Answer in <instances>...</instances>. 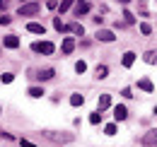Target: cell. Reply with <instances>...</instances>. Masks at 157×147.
<instances>
[{
	"mask_svg": "<svg viewBox=\"0 0 157 147\" xmlns=\"http://www.w3.org/2000/svg\"><path fill=\"white\" fill-rule=\"evenodd\" d=\"M32 51H34V53H44V55H51L53 51H56V46H53L51 41H34V43H32Z\"/></svg>",
	"mask_w": 157,
	"mask_h": 147,
	"instance_id": "6da1fadb",
	"label": "cell"
},
{
	"mask_svg": "<svg viewBox=\"0 0 157 147\" xmlns=\"http://www.w3.org/2000/svg\"><path fill=\"white\" fill-rule=\"evenodd\" d=\"M39 12V5L36 2H29V5H20V17H32Z\"/></svg>",
	"mask_w": 157,
	"mask_h": 147,
	"instance_id": "7a4b0ae2",
	"label": "cell"
},
{
	"mask_svg": "<svg viewBox=\"0 0 157 147\" xmlns=\"http://www.w3.org/2000/svg\"><path fill=\"white\" fill-rule=\"evenodd\" d=\"M155 142H157V128L150 130L147 135H143V138H140V145H145V147H152Z\"/></svg>",
	"mask_w": 157,
	"mask_h": 147,
	"instance_id": "3957f363",
	"label": "cell"
},
{
	"mask_svg": "<svg viewBox=\"0 0 157 147\" xmlns=\"http://www.w3.org/2000/svg\"><path fill=\"white\" fill-rule=\"evenodd\" d=\"M27 32H32V34H41V36H44L46 27H44V24H39V22H29V24H27Z\"/></svg>",
	"mask_w": 157,
	"mask_h": 147,
	"instance_id": "277c9868",
	"label": "cell"
},
{
	"mask_svg": "<svg viewBox=\"0 0 157 147\" xmlns=\"http://www.w3.org/2000/svg\"><path fill=\"white\" fill-rule=\"evenodd\" d=\"M87 12H90V2H87V0H80L78 5H75V15L82 17V15H87Z\"/></svg>",
	"mask_w": 157,
	"mask_h": 147,
	"instance_id": "5b68a950",
	"label": "cell"
},
{
	"mask_svg": "<svg viewBox=\"0 0 157 147\" xmlns=\"http://www.w3.org/2000/svg\"><path fill=\"white\" fill-rule=\"evenodd\" d=\"M138 89H143V92H152V89H155V85H152L147 77H143V80H138Z\"/></svg>",
	"mask_w": 157,
	"mask_h": 147,
	"instance_id": "8992f818",
	"label": "cell"
},
{
	"mask_svg": "<svg viewBox=\"0 0 157 147\" xmlns=\"http://www.w3.org/2000/svg\"><path fill=\"white\" fill-rule=\"evenodd\" d=\"M63 53H73V48H75V39L73 36H68V39H63Z\"/></svg>",
	"mask_w": 157,
	"mask_h": 147,
	"instance_id": "52a82bcc",
	"label": "cell"
},
{
	"mask_svg": "<svg viewBox=\"0 0 157 147\" xmlns=\"http://www.w3.org/2000/svg\"><path fill=\"white\" fill-rule=\"evenodd\" d=\"M97 39H99V41H106V43H109V41H114L116 36H114L109 29H99V32H97Z\"/></svg>",
	"mask_w": 157,
	"mask_h": 147,
	"instance_id": "ba28073f",
	"label": "cell"
},
{
	"mask_svg": "<svg viewBox=\"0 0 157 147\" xmlns=\"http://www.w3.org/2000/svg\"><path fill=\"white\" fill-rule=\"evenodd\" d=\"M114 118H116V121H126V118H128V109H126V106H116V109H114Z\"/></svg>",
	"mask_w": 157,
	"mask_h": 147,
	"instance_id": "9c48e42d",
	"label": "cell"
},
{
	"mask_svg": "<svg viewBox=\"0 0 157 147\" xmlns=\"http://www.w3.org/2000/svg\"><path fill=\"white\" fill-rule=\"evenodd\" d=\"M97 106H99L97 111L109 109V106H111V96H109V94H101V96H99V104H97Z\"/></svg>",
	"mask_w": 157,
	"mask_h": 147,
	"instance_id": "30bf717a",
	"label": "cell"
},
{
	"mask_svg": "<svg viewBox=\"0 0 157 147\" xmlns=\"http://www.w3.org/2000/svg\"><path fill=\"white\" fill-rule=\"evenodd\" d=\"M2 43H5V48H17V46H20V39L15 36V34H10V36H5Z\"/></svg>",
	"mask_w": 157,
	"mask_h": 147,
	"instance_id": "8fae6325",
	"label": "cell"
},
{
	"mask_svg": "<svg viewBox=\"0 0 157 147\" xmlns=\"http://www.w3.org/2000/svg\"><path fill=\"white\" fill-rule=\"evenodd\" d=\"M121 63H123V68H131V65L136 63V53H133V51L123 53V60H121Z\"/></svg>",
	"mask_w": 157,
	"mask_h": 147,
	"instance_id": "7c38bea8",
	"label": "cell"
},
{
	"mask_svg": "<svg viewBox=\"0 0 157 147\" xmlns=\"http://www.w3.org/2000/svg\"><path fill=\"white\" fill-rule=\"evenodd\" d=\"M65 32H73V34H80V36H82V32H85V29H82V24H80V22H73V24H68V27H65Z\"/></svg>",
	"mask_w": 157,
	"mask_h": 147,
	"instance_id": "4fadbf2b",
	"label": "cell"
},
{
	"mask_svg": "<svg viewBox=\"0 0 157 147\" xmlns=\"http://www.w3.org/2000/svg\"><path fill=\"white\" fill-rule=\"evenodd\" d=\"M70 104H73V106H82V104H85V96H82V94H73V96H70Z\"/></svg>",
	"mask_w": 157,
	"mask_h": 147,
	"instance_id": "5bb4252c",
	"label": "cell"
},
{
	"mask_svg": "<svg viewBox=\"0 0 157 147\" xmlns=\"http://www.w3.org/2000/svg\"><path fill=\"white\" fill-rule=\"evenodd\" d=\"M145 63L155 65V63H157V51H147V53H145Z\"/></svg>",
	"mask_w": 157,
	"mask_h": 147,
	"instance_id": "9a60e30c",
	"label": "cell"
},
{
	"mask_svg": "<svg viewBox=\"0 0 157 147\" xmlns=\"http://www.w3.org/2000/svg\"><path fill=\"white\" fill-rule=\"evenodd\" d=\"M36 77H39V80H51V77H53V70H51V68H46V70H41Z\"/></svg>",
	"mask_w": 157,
	"mask_h": 147,
	"instance_id": "2e32d148",
	"label": "cell"
},
{
	"mask_svg": "<svg viewBox=\"0 0 157 147\" xmlns=\"http://www.w3.org/2000/svg\"><path fill=\"white\" fill-rule=\"evenodd\" d=\"M90 123H92V126H97V123H101V111H94V113L90 116Z\"/></svg>",
	"mask_w": 157,
	"mask_h": 147,
	"instance_id": "e0dca14e",
	"label": "cell"
},
{
	"mask_svg": "<svg viewBox=\"0 0 157 147\" xmlns=\"http://www.w3.org/2000/svg\"><path fill=\"white\" fill-rule=\"evenodd\" d=\"M106 73H109V68H106V65H97V77H99V80H104Z\"/></svg>",
	"mask_w": 157,
	"mask_h": 147,
	"instance_id": "ac0fdd59",
	"label": "cell"
},
{
	"mask_svg": "<svg viewBox=\"0 0 157 147\" xmlns=\"http://www.w3.org/2000/svg\"><path fill=\"white\" fill-rule=\"evenodd\" d=\"M41 94H44V89H41V87H29V96H34V99H39Z\"/></svg>",
	"mask_w": 157,
	"mask_h": 147,
	"instance_id": "d6986e66",
	"label": "cell"
},
{
	"mask_svg": "<svg viewBox=\"0 0 157 147\" xmlns=\"http://www.w3.org/2000/svg\"><path fill=\"white\" fill-rule=\"evenodd\" d=\"M73 2H75V0H63V2H60V15H63L65 10H70V5H73Z\"/></svg>",
	"mask_w": 157,
	"mask_h": 147,
	"instance_id": "ffe728a7",
	"label": "cell"
},
{
	"mask_svg": "<svg viewBox=\"0 0 157 147\" xmlns=\"http://www.w3.org/2000/svg\"><path fill=\"white\" fill-rule=\"evenodd\" d=\"M85 70H87V65H85V63H82V60H78V63H75V73H85Z\"/></svg>",
	"mask_w": 157,
	"mask_h": 147,
	"instance_id": "44dd1931",
	"label": "cell"
},
{
	"mask_svg": "<svg viewBox=\"0 0 157 147\" xmlns=\"http://www.w3.org/2000/svg\"><path fill=\"white\" fill-rule=\"evenodd\" d=\"M53 27H56L58 32H65V24L60 22V17H56V19H53Z\"/></svg>",
	"mask_w": 157,
	"mask_h": 147,
	"instance_id": "7402d4cb",
	"label": "cell"
},
{
	"mask_svg": "<svg viewBox=\"0 0 157 147\" xmlns=\"http://www.w3.org/2000/svg\"><path fill=\"white\" fill-rule=\"evenodd\" d=\"M104 133H106V135H116V126H114V123H109V126L104 128Z\"/></svg>",
	"mask_w": 157,
	"mask_h": 147,
	"instance_id": "603a6c76",
	"label": "cell"
},
{
	"mask_svg": "<svg viewBox=\"0 0 157 147\" xmlns=\"http://www.w3.org/2000/svg\"><path fill=\"white\" fill-rule=\"evenodd\" d=\"M12 80H15V75H12V73H5V75H2V82H5V85H10Z\"/></svg>",
	"mask_w": 157,
	"mask_h": 147,
	"instance_id": "cb8c5ba5",
	"label": "cell"
},
{
	"mask_svg": "<svg viewBox=\"0 0 157 147\" xmlns=\"http://www.w3.org/2000/svg\"><path fill=\"white\" fill-rule=\"evenodd\" d=\"M123 19H126V22H128V24H133V22H136V17H133V15H131V12H128V10H126V12H123Z\"/></svg>",
	"mask_w": 157,
	"mask_h": 147,
	"instance_id": "d4e9b609",
	"label": "cell"
},
{
	"mask_svg": "<svg viewBox=\"0 0 157 147\" xmlns=\"http://www.w3.org/2000/svg\"><path fill=\"white\" fill-rule=\"evenodd\" d=\"M140 32H143V34H150V32H152V27H150V24H145V22H143V24H140Z\"/></svg>",
	"mask_w": 157,
	"mask_h": 147,
	"instance_id": "484cf974",
	"label": "cell"
},
{
	"mask_svg": "<svg viewBox=\"0 0 157 147\" xmlns=\"http://www.w3.org/2000/svg\"><path fill=\"white\" fill-rule=\"evenodd\" d=\"M46 7H48V10H56V7H58V2H56V0H48V2H46Z\"/></svg>",
	"mask_w": 157,
	"mask_h": 147,
	"instance_id": "4316f807",
	"label": "cell"
},
{
	"mask_svg": "<svg viewBox=\"0 0 157 147\" xmlns=\"http://www.w3.org/2000/svg\"><path fill=\"white\" fill-rule=\"evenodd\" d=\"M20 145H22V147H36L34 142H29V140H20Z\"/></svg>",
	"mask_w": 157,
	"mask_h": 147,
	"instance_id": "83f0119b",
	"label": "cell"
},
{
	"mask_svg": "<svg viewBox=\"0 0 157 147\" xmlns=\"http://www.w3.org/2000/svg\"><path fill=\"white\" fill-rule=\"evenodd\" d=\"M7 7V0H0V10H5Z\"/></svg>",
	"mask_w": 157,
	"mask_h": 147,
	"instance_id": "f1b7e54d",
	"label": "cell"
},
{
	"mask_svg": "<svg viewBox=\"0 0 157 147\" xmlns=\"http://www.w3.org/2000/svg\"><path fill=\"white\" fill-rule=\"evenodd\" d=\"M118 2H121V5H128V0H118Z\"/></svg>",
	"mask_w": 157,
	"mask_h": 147,
	"instance_id": "f546056e",
	"label": "cell"
},
{
	"mask_svg": "<svg viewBox=\"0 0 157 147\" xmlns=\"http://www.w3.org/2000/svg\"><path fill=\"white\" fill-rule=\"evenodd\" d=\"M155 113H157V106H155Z\"/></svg>",
	"mask_w": 157,
	"mask_h": 147,
	"instance_id": "4dcf8cb0",
	"label": "cell"
}]
</instances>
